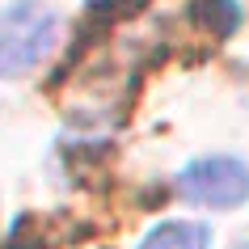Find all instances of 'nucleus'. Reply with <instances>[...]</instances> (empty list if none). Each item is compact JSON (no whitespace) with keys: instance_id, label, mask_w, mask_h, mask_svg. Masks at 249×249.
Listing matches in <instances>:
<instances>
[{"instance_id":"nucleus-3","label":"nucleus","mask_w":249,"mask_h":249,"mask_svg":"<svg viewBox=\"0 0 249 249\" xmlns=\"http://www.w3.org/2000/svg\"><path fill=\"white\" fill-rule=\"evenodd\" d=\"M135 249H207V228L190 220H165L148 228Z\"/></svg>"},{"instance_id":"nucleus-1","label":"nucleus","mask_w":249,"mask_h":249,"mask_svg":"<svg viewBox=\"0 0 249 249\" xmlns=\"http://www.w3.org/2000/svg\"><path fill=\"white\" fill-rule=\"evenodd\" d=\"M59 17L47 0H13L0 9V80L26 76L55 47Z\"/></svg>"},{"instance_id":"nucleus-2","label":"nucleus","mask_w":249,"mask_h":249,"mask_svg":"<svg viewBox=\"0 0 249 249\" xmlns=\"http://www.w3.org/2000/svg\"><path fill=\"white\" fill-rule=\"evenodd\" d=\"M173 186L195 207H241L249 203V165L236 157H198L178 173Z\"/></svg>"}]
</instances>
